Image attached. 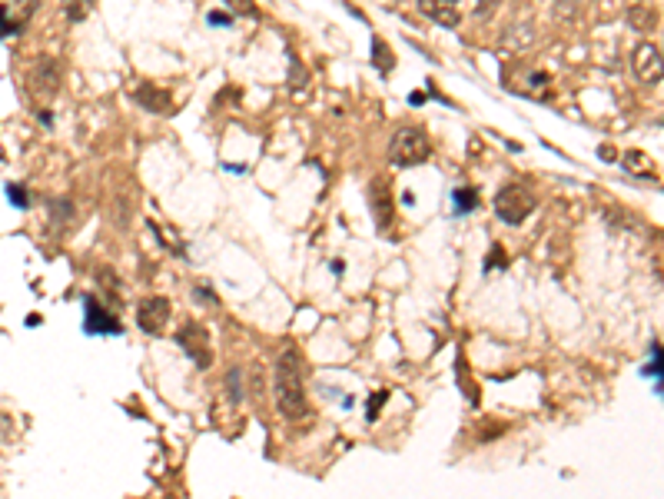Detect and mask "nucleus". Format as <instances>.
Returning a JSON list of instances; mask_svg holds the SVG:
<instances>
[{"label": "nucleus", "instance_id": "nucleus-17", "mask_svg": "<svg viewBox=\"0 0 664 499\" xmlns=\"http://www.w3.org/2000/svg\"><path fill=\"white\" fill-rule=\"evenodd\" d=\"M644 373L654 376V393L661 397V343H658V340H651V359H648Z\"/></svg>", "mask_w": 664, "mask_h": 499}, {"label": "nucleus", "instance_id": "nucleus-2", "mask_svg": "<svg viewBox=\"0 0 664 499\" xmlns=\"http://www.w3.org/2000/svg\"><path fill=\"white\" fill-rule=\"evenodd\" d=\"M432 157V140H428V133L422 127H415V124H405V127H399L395 133H392V140H388V160L395 166H422Z\"/></svg>", "mask_w": 664, "mask_h": 499}, {"label": "nucleus", "instance_id": "nucleus-25", "mask_svg": "<svg viewBox=\"0 0 664 499\" xmlns=\"http://www.w3.org/2000/svg\"><path fill=\"white\" fill-rule=\"evenodd\" d=\"M206 20H210V27H233V13L213 11V13H206Z\"/></svg>", "mask_w": 664, "mask_h": 499}, {"label": "nucleus", "instance_id": "nucleus-14", "mask_svg": "<svg viewBox=\"0 0 664 499\" xmlns=\"http://www.w3.org/2000/svg\"><path fill=\"white\" fill-rule=\"evenodd\" d=\"M60 4H63V13H67L70 24H83L90 17V11L97 7V0H60Z\"/></svg>", "mask_w": 664, "mask_h": 499}, {"label": "nucleus", "instance_id": "nucleus-22", "mask_svg": "<svg viewBox=\"0 0 664 499\" xmlns=\"http://www.w3.org/2000/svg\"><path fill=\"white\" fill-rule=\"evenodd\" d=\"M505 267H508V256H505V250L495 244L489 250V256H485V273H492V270H505Z\"/></svg>", "mask_w": 664, "mask_h": 499}, {"label": "nucleus", "instance_id": "nucleus-29", "mask_svg": "<svg viewBox=\"0 0 664 499\" xmlns=\"http://www.w3.org/2000/svg\"><path fill=\"white\" fill-rule=\"evenodd\" d=\"M40 120H43V127H53V114H50V110H40Z\"/></svg>", "mask_w": 664, "mask_h": 499}, {"label": "nucleus", "instance_id": "nucleus-9", "mask_svg": "<svg viewBox=\"0 0 664 499\" xmlns=\"http://www.w3.org/2000/svg\"><path fill=\"white\" fill-rule=\"evenodd\" d=\"M369 206H372V217H376V227L386 230L392 223V190H388V180L376 177L369 183Z\"/></svg>", "mask_w": 664, "mask_h": 499}, {"label": "nucleus", "instance_id": "nucleus-3", "mask_svg": "<svg viewBox=\"0 0 664 499\" xmlns=\"http://www.w3.org/2000/svg\"><path fill=\"white\" fill-rule=\"evenodd\" d=\"M531 210H535V197L525 187H518V183H508V187H501L495 193V213H499V220L512 223V227L525 223L531 217Z\"/></svg>", "mask_w": 664, "mask_h": 499}, {"label": "nucleus", "instance_id": "nucleus-30", "mask_svg": "<svg viewBox=\"0 0 664 499\" xmlns=\"http://www.w3.org/2000/svg\"><path fill=\"white\" fill-rule=\"evenodd\" d=\"M409 100H412V103H426V93H422V90H415V93L409 97Z\"/></svg>", "mask_w": 664, "mask_h": 499}, {"label": "nucleus", "instance_id": "nucleus-16", "mask_svg": "<svg viewBox=\"0 0 664 499\" xmlns=\"http://www.w3.org/2000/svg\"><path fill=\"white\" fill-rule=\"evenodd\" d=\"M625 166L628 170H635V177H641V180H651V164L644 160V154H638V150H628L625 154Z\"/></svg>", "mask_w": 664, "mask_h": 499}, {"label": "nucleus", "instance_id": "nucleus-23", "mask_svg": "<svg viewBox=\"0 0 664 499\" xmlns=\"http://www.w3.org/2000/svg\"><path fill=\"white\" fill-rule=\"evenodd\" d=\"M50 210H53V220H57V223L74 217V206H70V200H50Z\"/></svg>", "mask_w": 664, "mask_h": 499}, {"label": "nucleus", "instance_id": "nucleus-13", "mask_svg": "<svg viewBox=\"0 0 664 499\" xmlns=\"http://www.w3.org/2000/svg\"><path fill=\"white\" fill-rule=\"evenodd\" d=\"M372 64L379 67V74H392L395 70V53L382 37H372Z\"/></svg>", "mask_w": 664, "mask_h": 499}, {"label": "nucleus", "instance_id": "nucleus-10", "mask_svg": "<svg viewBox=\"0 0 664 499\" xmlns=\"http://www.w3.org/2000/svg\"><path fill=\"white\" fill-rule=\"evenodd\" d=\"M419 11L426 13L432 24L439 27H449V30H455V27L462 24V13H459V0H419Z\"/></svg>", "mask_w": 664, "mask_h": 499}, {"label": "nucleus", "instance_id": "nucleus-26", "mask_svg": "<svg viewBox=\"0 0 664 499\" xmlns=\"http://www.w3.org/2000/svg\"><path fill=\"white\" fill-rule=\"evenodd\" d=\"M229 397H233V403L243 399V390H239V370H229Z\"/></svg>", "mask_w": 664, "mask_h": 499}, {"label": "nucleus", "instance_id": "nucleus-21", "mask_svg": "<svg viewBox=\"0 0 664 499\" xmlns=\"http://www.w3.org/2000/svg\"><path fill=\"white\" fill-rule=\"evenodd\" d=\"M654 24H658V20H654V11H644V7H635V11H631V27H635V30H654Z\"/></svg>", "mask_w": 664, "mask_h": 499}, {"label": "nucleus", "instance_id": "nucleus-6", "mask_svg": "<svg viewBox=\"0 0 664 499\" xmlns=\"http://www.w3.org/2000/svg\"><path fill=\"white\" fill-rule=\"evenodd\" d=\"M27 84H30V90H34L37 97H53V93L60 90V84H63L60 60H53V57H40L37 64L30 67V77H27Z\"/></svg>", "mask_w": 664, "mask_h": 499}, {"label": "nucleus", "instance_id": "nucleus-28", "mask_svg": "<svg viewBox=\"0 0 664 499\" xmlns=\"http://www.w3.org/2000/svg\"><path fill=\"white\" fill-rule=\"evenodd\" d=\"M193 296H196V300H203V303H216V296L210 293V286H196V290H193Z\"/></svg>", "mask_w": 664, "mask_h": 499}, {"label": "nucleus", "instance_id": "nucleus-1", "mask_svg": "<svg viewBox=\"0 0 664 499\" xmlns=\"http://www.w3.org/2000/svg\"><path fill=\"white\" fill-rule=\"evenodd\" d=\"M273 397L286 420H306L309 416V399H306V383L299 373V357L286 350L276 359V376H273Z\"/></svg>", "mask_w": 664, "mask_h": 499}, {"label": "nucleus", "instance_id": "nucleus-24", "mask_svg": "<svg viewBox=\"0 0 664 499\" xmlns=\"http://www.w3.org/2000/svg\"><path fill=\"white\" fill-rule=\"evenodd\" d=\"M388 399V390H379V393H372V399H369V423L372 420H379V410H382V403Z\"/></svg>", "mask_w": 664, "mask_h": 499}, {"label": "nucleus", "instance_id": "nucleus-4", "mask_svg": "<svg viewBox=\"0 0 664 499\" xmlns=\"http://www.w3.org/2000/svg\"><path fill=\"white\" fill-rule=\"evenodd\" d=\"M176 343L193 359L196 370H210L213 366V346H210V333H206L203 323H183L179 333H176Z\"/></svg>", "mask_w": 664, "mask_h": 499}, {"label": "nucleus", "instance_id": "nucleus-15", "mask_svg": "<svg viewBox=\"0 0 664 499\" xmlns=\"http://www.w3.org/2000/svg\"><path fill=\"white\" fill-rule=\"evenodd\" d=\"M97 280H100V290H103V293H107V300H110V303H116V300L123 296V293H120V286H116V283H120V280H116V273H113L110 267L97 270Z\"/></svg>", "mask_w": 664, "mask_h": 499}, {"label": "nucleus", "instance_id": "nucleus-20", "mask_svg": "<svg viewBox=\"0 0 664 499\" xmlns=\"http://www.w3.org/2000/svg\"><path fill=\"white\" fill-rule=\"evenodd\" d=\"M24 27H27V24H20V20H13L11 11H7V7L0 4V40H4V37H11V34H20Z\"/></svg>", "mask_w": 664, "mask_h": 499}, {"label": "nucleus", "instance_id": "nucleus-7", "mask_svg": "<svg viewBox=\"0 0 664 499\" xmlns=\"http://www.w3.org/2000/svg\"><path fill=\"white\" fill-rule=\"evenodd\" d=\"M170 320V300L166 296H147L137 307V323L147 336H160Z\"/></svg>", "mask_w": 664, "mask_h": 499}, {"label": "nucleus", "instance_id": "nucleus-27", "mask_svg": "<svg viewBox=\"0 0 664 499\" xmlns=\"http://www.w3.org/2000/svg\"><path fill=\"white\" fill-rule=\"evenodd\" d=\"M495 7H499V0H478L475 13L478 17H489V13H495Z\"/></svg>", "mask_w": 664, "mask_h": 499}, {"label": "nucleus", "instance_id": "nucleus-5", "mask_svg": "<svg viewBox=\"0 0 664 499\" xmlns=\"http://www.w3.org/2000/svg\"><path fill=\"white\" fill-rule=\"evenodd\" d=\"M83 333L87 336H120L123 323H120V317L113 310L103 307L100 300L83 296Z\"/></svg>", "mask_w": 664, "mask_h": 499}, {"label": "nucleus", "instance_id": "nucleus-8", "mask_svg": "<svg viewBox=\"0 0 664 499\" xmlns=\"http://www.w3.org/2000/svg\"><path fill=\"white\" fill-rule=\"evenodd\" d=\"M631 67H635L638 80H644V84H658V80H661V51H658V44H638V47H635V60H631Z\"/></svg>", "mask_w": 664, "mask_h": 499}, {"label": "nucleus", "instance_id": "nucleus-12", "mask_svg": "<svg viewBox=\"0 0 664 499\" xmlns=\"http://www.w3.org/2000/svg\"><path fill=\"white\" fill-rule=\"evenodd\" d=\"M452 204H455V217H465V213H475L482 197H478L475 187H459V190L452 193Z\"/></svg>", "mask_w": 664, "mask_h": 499}, {"label": "nucleus", "instance_id": "nucleus-11", "mask_svg": "<svg viewBox=\"0 0 664 499\" xmlns=\"http://www.w3.org/2000/svg\"><path fill=\"white\" fill-rule=\"evenodd\" d=\"M133 100L143 107V110H150V114H173V93L163 87H153V84H143V87H137V93H133Z\"/></svg>", "mask_w": 664, "mask_h": 499}, {"label": "nucleus", "instance_id": "nucleus-19", "mask_svg": "<svg viewBox=\"0 0 664 499\" xmlns=\"http://www.w3.org/2000/svg\"><path fill=\"white\" fill-rule=\"evenodd\" d=\"M226 11L236 13V17H259V7H256V0H223Z\"/></svg>", "mask_w": 664, "mask_h": 499}, {"label": "nucleus", "instance_id": "nucleus-18", "mask_svg": "<svg viewBox=\"0 0 664 499\" xmlns=\"http://www.w3.org/2000/svg\"><path fill=\"white\" fill-rule=\"evenodd\" d=\"M7 200H11L17 210H30V206H34V200H30L27 187H20V183H7Z\"/></svg>", "mask_w": 664, "mask_h": 499}]
</instances>
